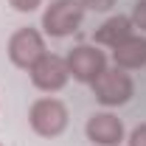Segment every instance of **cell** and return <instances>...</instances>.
Returning <instances> with one entry per match:
<instances>
[{"label": "cell", "mask_w": 146, "mask_h": 146, "mask_svg": "<svg viewBox=\"0 0 146 146\" xmlns=\"http://www.w3.org/2000/svg\"><path fill=\"white\" fill-rule=\"evenodd\" d=\"M28 124H31V129L39 138H59L70 124L68 104L54 98V96H42L28 110Z\"/></svg>", "instance_id": "obj_1"}, {"label": "cell", "mask_w": 146, "mask_h": 146, "mask_svg": "<svg viewBox=\"0 0 146 146\" xmlns=\"http://www.w3.org/2000/svg\"><path fill=\"white\" fill-rule=\"evenodd\" d=\"M82 20H84L82 0H51L42 11V34L65 39L82 25Z\"/></svg>", "instance_id": "obj_2"}, {"label": "cell", "mask_w": 146, "mask_h": 146, "mask_svg": "<svg viewBox=\"0 0 146 146\" xmlns=\"http://www.w3.org/2000/svg\"><path fill=\"white\" fill-rule=\"evenodd\" d=\"M93 96L104 107H121L135 96V82L124 68H104V73L90 84Z\"/></svg>", "instance_id": "obj_3"}, {"label": "cell", "mask_w": 146, "mask_h": 146, "mask_svg": "<svg viewBox=\"0 0 146 146\" xmlns=\"http://www.w3.org/2000/svg\"><path fill=\"white\" fill-rule=\"evenodd\" d=\"M6 54H9V59H11V65H17V68H23V70H28L39 56L48 54V48H45V34L36 31V28H31V25L17 28L14 34L9 36Z\"/></svg>", "instance_id": "obj_4"}, {"label": "cell", "mask_w": 146, "mask_h": 146, "mask_svg": "<svg viewBox=\"0 0 146 146\" xmlns=\"http://www.w3.org/2000/svg\"><path fill=\"white\" fill-rule=\"evenodd\" d=\"M28 76H31V84L42 93H59L70 82L68 62H65V56H59V54L39 56L34 65L28 68Z\"/></svg>", "instance_id": "obj_5"}, {"label": "cell", "mask_w": 146, "mask_h": 146, "mask_svg": "<svg viewBox=\"0 0 146 146\" xmlns=\"http://www.w3.org/2000/svg\"><path fill=\"white\" fill-rule=\"evenodd\" d=\"M65 62H68L70 79L82 82V84H93L107 68V54L98 45H76L65 56Z\"/></svg>", "instance_id": "obj_6"}, {"label": "cell", "mask_w": 146, "mask_h": 146, "mask_svg": "<svg viewBox=\"0 0 146 146\" xmlns=\"http://www.w3.org/2000/svg\"><path fill=\"white\" fill-rule=\"evenodd\" d=\"M84 135L87 141L96 146H121L127 143V129L124 121L115 115V112H93L84 124Z\"/></svg>", "instance_id": "obj_7"}, {"label": "cell", "mask_w": 146, "mask_h": 146, "mask_svg": "<svg viewBox=\"0 0 146 146\" xmlns=\"http://www.w3.org/2000/svg\"><path fill=\"white\" fill-rule=\"evenodd\" d=\"M112 62L115 68H124V70H138L146 65V36L132 34L124 42H118L112 48Z\"/></svg>", "instance_id": "obj_8"}, {"label": "cell", "mask_w": 146, "mask_h": 146, "mask_svg": "<svg viewBox=\"0 0 146 146\" xmlns=\"http://www.w3.org/2000/svg\"><path fill=\"white\" fill-rule=\"evenodd\" d=\"M135 34V25H132V20L127 17V14H112V17H107L98 28H96V34H93V39H96V45H104V48H115L118 42H124L127 36Z\"/></svg>", "instance_id": "obj_9"}, {"label": "cell", "mask_w": 146, "mask_h": 146, "mask_svg": "<svg viewBox=\"0 0 146 146\" xmlns=\"http://www.w3.org/2000/svg\"><path fill=\"white\" fill-rule=\"evenodd\" d=\"M129 20H132V25H135V28H141V31L146 34V0H138V3L132 6Z\"/></svg>", "instance_id": "obj_10"}, {"label": "cell", "mask_w": 146, "mask_h": 146, "mask_svg": "<svg viewBox=\"0 0 146 146\" xmlns=\"http://www.w3.org/2000/svg\"><path fill=\"white\" fill-rule=\"evenodd\" d=\"M9 6L14 11H20V14H31V11H36L42 6V0H9Z\"/></svg>", "instance_id": "obj_11"}, {"label": "cell", "mask_w": 146, "mask_h": 146, "mask_svg": "<svg viewBox=\"0 0 146 146\" xmlns=\"http://www.w3.org/2000/svg\"><path fill=\"white\" fill-rule=\"evenodd\" d=\"M118 0H82L84 11H110Z\"/></svg>", "instance_id": "obj_12"}, {"label": "cell", "mask_w": 146, "mask_h": 146, "mask_svg": "<svg viewBox=\"0 0 146 146\" xmlns=\"http://www.w3.org/2000/svg\"><path fill=\"white\" fill-rule=\"evenodd\" d=\"M127 146H146V124H138V127L129 132Z\"/></svg>", "instance_id": "obj_13"}, {"label": "cell", "mask_w": 146, "mask_h": 146, "mask_svg": "<svg viewBox=\"0 0 146 146\" xmlns=\"http://www.w3.org/2000/svg\"><path fill=\"white\" fill-rule=\"evenodd\" d=\"M0 146H3V143H0Z\"/></svg>", "instance_id": "obj_14"}]
</instances>
